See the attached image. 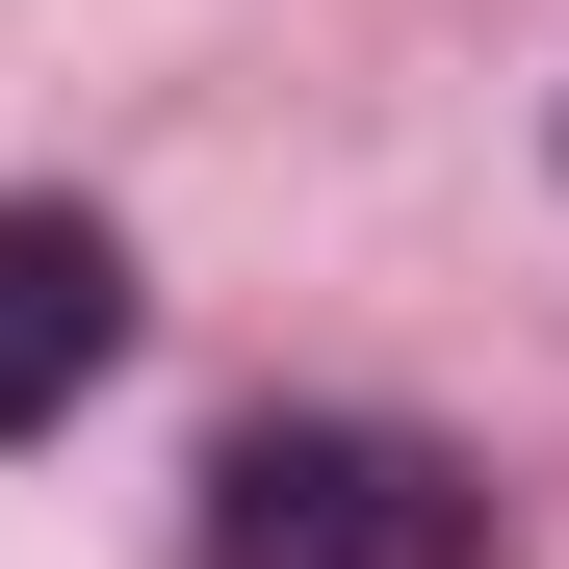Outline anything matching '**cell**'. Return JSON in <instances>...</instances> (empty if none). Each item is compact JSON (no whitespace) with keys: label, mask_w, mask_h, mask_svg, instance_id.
I'll return each mask as SVG.
<instances>
[{"label":"cell","mask_w":569,"mask_h":569,"mask_svg":"<svg viewBox=\"0 0 569 569\" xmlns=\"http://www.w3.org/2000/svg\"><path fill=\"white\" fill-rule=\"evenodd\" d=\"M181 569H492V492L415 415H259V440H208Z\"/></svg>","instance_id":"1"},{"label":"cell","mask_w":569,"mask_h":569,"mask_svg":"<svg viewBox=\"0 0 569 569\" xmlns=\"http://www.w3.org/2000/svg\"><path fill=\"white\" fill-rule=\"evenodd\" d=\"M130 362V233L104 208H0V440H52Z\"/></svg>","instance_id":"2"}]
</instances>
